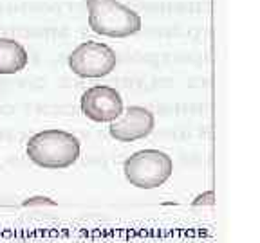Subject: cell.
<instances>
[{
    "label": "cell",
    "mask_w": 260,
    "mask_h": 243,
    "mask_svg": "<svg viewBox=\"0 0 260 243\" xmlns=\"http://www.w3.org/2000/svg\"><path fill=\"white\" fill-rule=\"evenodd\" d=\"M27 157L45 170H65L80 157V141L63 130H44L27 142Z\"/></svg>",
    "instance_id": "1"
},
{
    "label": "cell",
    "mask_w": 260,
    "mask_h": 243,
    "mask_svg": "<svg viewBox=\"0 0 260 243\" xmlns=\"http://www.w3.org/2000/svg\"><path fill=\"white\" fill-rule=\"evenodd\" d=\"M89 25L96 34L126 38L141 31V16L118 0H87Z\"/></svg>",
    "instance_id": "2"
},
{
    "label": "cell",
    "mask_w": 260,
    "mask_h": 243,
    "mask_svg": "<svg viewBox=\"0 0 260 243\" xmlns=\"http://www.w3.org/2000/svg\"><path fill=\"white\" fill-rule=\"evenodd\" d=\"M125 178L139 189H155L162 186L174 171L170 155L159 150H141L125 160Z\"/></svg>",
    "instance_id": "3"
},
{
    "label": "cell",
    "mask_w": 260,
    "mask_h": 243,
    "mask_svg": "<svg viewBox=\"0 0 260 243\" xmlns=\"http://www.w3.org/2000/svg\"><path fill=\"white\" fill-rule=\"evenodd\" d=\"M116 67V53L100 42H83L69 54V69L80 77H103Z\"/></svg>",
    "instance_id": "4"
},
{
    "label": "cell",
    "mask_w": 260,
    "mask_h": 243,
    "mask_svg": "<svg viewBox=\"0 0 260 243\" xmlns=\"http://www.w3.org/2000/svg\"><path fill=\"white\" fill-rule=\"evenodd\" d=\"M81 112L94 123H112L123 113V99L112 87L96 85L81 94Z\"/></svg>",
    "instance_id": "5"
},
{
    "label": "cell",
    "mask_w": 260,
    "mask_h": 243,
    "mask_svg": "<svg viewBox=\"0 0 260 243\" xmlns=\"http://www.w3.org/2000/svg\"><path fill=\"white\" fill-rule=\"evenodd\" d=\"M155 126V117L145 106H128L123 115L110 123L109 134L119 142H132L145 139L152 134Z\"/></svg>",
    "instance_id": "6"
},
{
    "label": "cell",
    "mask_w": 260,
    "mask_h": 243,
    "mask_svg": "<svg viewBox=\"0 0 260 243\" xmlns=\"http://www.w3.org/2000/svg\"><path fill=\"white\" fill-rule=\"evenodd\" d=\"M27 51L11 38H0V74H16L27 65Z\"/></svg>",
    "instance_id": "7"
}]
</instances>
